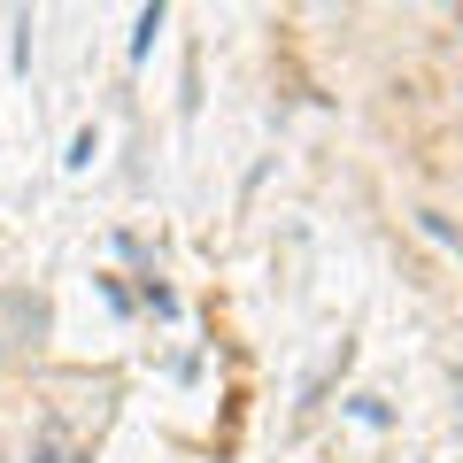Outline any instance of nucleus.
I'll use <instances>...</instances> for the list:
<instances>
[{"instance_id": "nucleus-2", "label": "nucleus", "mask_w": 463, "mask_h": 463, "mask_svg": "<svg viewBox=\"0 0 463 463\" xmlns=\"http://www.w3.org/2000/svg\"><path fill=\"white\" fill-rule=\"evenodd\" d=\"M155 32H163V8H139V32H132V54L155 47Z\"/></svg>"}, {"instance_id": "nucleus-1", "label": "nucleus", "mask_w": 463, "mask_h": 463, "mask_svg": "<svg viewBox=\"0 0 463 463\" xmlns=\"http://www.w3.org/2000/svg\"><path fill=\"white\" fill-rule=\"evenodd\" d=\"M39 325H47V309H39L32 294H8V301H0V347H24Z\"/></svg>"}]
</instances>
